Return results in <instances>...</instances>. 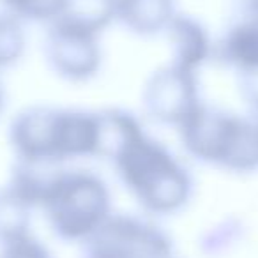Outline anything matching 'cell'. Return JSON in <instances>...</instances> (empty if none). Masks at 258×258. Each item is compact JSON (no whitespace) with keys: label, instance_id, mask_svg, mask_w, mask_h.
<instances>
[{"label":"cell","instance_id":"9c48e42d","mask_svg":"<svg viewBox=\"0 0 258 258\" xmlns=\"http://www.w3.org/2000/svg\"><path fill=\"white\" fill-rule=\"evenodd\" d=\"M173 16V0H117L115 9V20L140 36L165 30Z\"/></svg>","mask_w":258,"mask_h":258},{"label":"cell","instance_id":"7a4b0ae2","mask_svg":"<svg viewBox=\"0 0 258 258\" xmlns=\"http://www.w3.org/2000/svg\"><path fill=\"white\" fill-rule=\"evenodd\" d=\"M16 159L57 163L99 156L97 111L55 106H29L9 125Z\"/></svg>","mask_w":258,"mask_h":258},{"label":"cell","instance_id":"3957f363","mask_svg":"<svg viewBox=\"0 0 258 258\" xmlns=\"http://www.w3.org/2000/svg\"><path fill=\"white\" fill-rule=\"evenodd\" d=\"M41 207L51 232L66 242H83L111 214L108 186L89 170L62 168Z\"/></svg>","mask_w":258,"mask_h":258},{"label":"cell","instance_id":"52a82bcc","mask_svg":"<svg viewBox=\"0 0 258 258\" xmlns=\"http://www.w3.org/2000/svg\"><path fill=\"white\" fill-rule=\"evenodd\" d=\"M200 106L195 73L168 66L149 78L144 89V108L151 118L180 125Z\"/></svg>","mask_w":258,"mask_h":258},{"label":"cell","instance_id":"2e32d148","mask_svg":"<svg viewBox=\"0 0 258 258\" xmlns=\"http://www.w3.org/2000/svg\"><path fill=\"white\" fill-rule=\"evenodd\" d=\"M4 106H6V92H4V87H2V83H0V113H2Z\"/></svg>","mask_w":258,"mask_h":258},{"label":"cell","instance_id":"8fae6325","mask_svg":"<svg viewBox=\"0 0 258 258\" xmlns=\"http://www.w3.org/2000/svg\"><path fill=\"white\" fill-rule=\"evenodd\" d=\"M30 207L11 186L0 187V246L30 233Z\"/></svg>","mask_w":258,"mask_h":258},{"label":"cell","instance_id":"4fadbf2b","mask_svg":"<svg viewBox=\"0 0 258 258\" xmlns=\"http://www.w3.org/2000/svg\"><path fill=\"white\" fill-rule=\"evenodd\" d=\"M23 22L6 11H0V69L15 66L25 53Z\"/></svg>","mask_w":258,"mask_h":258},{"label":"cell","instance_id":"e0dca14e","mask_svg":"<svg viewBox=\"0 0 258 258\" xmlns=\"http://www.w3.org/2000/svg\"><path fill=\"white\" fill-rule=\"evenodd\" d=\"M254 127H256V135H258V122H256V124H254Z\"/></svg>","mask_w":258,"mask_h":258},{"label":"cell","instance_id":"30bf717a","mask_svg":"<svg viewBox=\"0 0 258 258\" xmlns=\"http://www.w3.org/2000/svg\"><path fill=\"white\" fill-rule=\"evenodd\" d=\"M223 57L246 73H258V18L235 25L223 43Z\"/></svg>","mask_w":258,"mask_h":258},{"label":"cell","instance_id":"7c38bea8","mask_svg":"<svg viewBox=\"0 0 258 258\" xmlns=\"http://www.w3.org/2000/svg\"><path fill=\"white\" fill-rule=\"evenodd\" d=\"M115 9L117 0H66L58 16L94 34H101L115 20Z\"/></svg>","mask_w":258,"mask_h":258},{"label":"cell","instance_id":"5bb4252c","mask_svg":"<svg viewBox=\"0 0 258 258\" xmlns=\"http://www.w3.org/2000/svg\"><path fill=\"white\" fill-rule=\"evenodd\" d=\"M66 0H0L6 13L22 22L50 23L64 9Z\"/></svg>","mask_w":258,"mask_h":258},{"label":"cell","instance_id":"8992f818","mask_svg":"<svg viewBox=\"0 0 258 258\" xmlns=\"http://www.w3.org/2000/svg\"><path fill=\"white\" fill-rule=\"evenodd\" d=\"M44 55L60 78L76 83L87 82L97 75L103 60L99 34L58 16L48 23Z\"/></svg>","mask_w":258,"mask_h":258},{"label":"cell","instance_id":"6da1fadb","mask_svg":"<svg viewBox=\"0 0 258 258\" xmlns=\"http://www.w3.org/2000/svg\"><path fill=\"white\" fill-rule=\"evenodd\" d=\"M103 158L113 161L118 177L147 211L170 214L186 204L189 177L163 145L144 133L127 111H103Z\"/></svg>","mask_w":258,"mask_h":258},{"label":"cell","instance_id":"277c9868","mask_svg":"<svg viewBox=\"0 0 258 258\" xmlns=\"http://www.w3.org/2000/svg\"><path fill=\"white\" fill-rule=\"evenodd\" d=\"M184 147L207 163L235 172L258 166V135L254 124L204 104L179 125Z\"/></svg>","mask_w":258,"mask_h":258},{"label":"cell","instance_id":"5b68a950","mask_svg":"<svg viewBox=\"0 0 258 258\" xmlns=\"http://www.w3.org/2000/svg\"><path fill=\"white\" fill-rule=\"evenodd\" d=\"M82 244V258H170L172 253L158 226L129 214H110Z\"/></svg>","mask_w":258,"mask_h":258},{"label":"cell","instance_id":"9a60e30c","mask_svg":"<svg viewBox=\"0 0 258 258\" xmlns=\"http://www.w3.org/2000/svg\"><path fill=\"white\" fill-rule=\"evenodd\" d=\"M0 258H53L46 246L32 232L0 246Z\"/></svg>","mask_w":258,"mask_h":258},{"label":"cell","instance_id":"ba28073f","mask_svg":"<svg viewBox=\"0 0 258 258\" xmlns=\"http://www.w3.org/2000/svg\"><path fill=\"white\" fill-rule=\"evenodd\" d=\"M166 30L173 51L172 66L195 73V69L209 57V37L204 27L187 16H173Z\"/></svg>","mask_w":258,"mask_h":258}]
</instances>
